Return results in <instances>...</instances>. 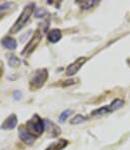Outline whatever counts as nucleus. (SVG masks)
<instances>
[{
    "instance_id": "obj_1",
    "label": "nucleus",
    "mask_w": 130,
    "mask_h": 150,
    "mask_svg": "<svg viewBox=\"0 0 130 150\" xmlns=\"http://www.w3.org/2000/svg\"><path fill=\"white\" fill-rule=\"evenodd\" d=\"M34 10H35V4L34 3L28 4V5L23 8V10L21 11V14H19L18 18H17V21L14 23V25H12V28H10V30H9L10 34H16V33H18L19 30L26 25V23L30 21L31 16H32L33 13H34Z\"/></svg>"
},
{
    "instance_id": "obj_2",
    "label": "nucleus",
    "mask_w": 130,
    "mask_h": 150,
    "mask_svg": "<svg viewBox=\"0 0 130 150\" xmlns=\"http://www.w3.org/2000/svg\"><path fill=\"white\" fill-rule=\"evenodd\" d=\"M25 128L33 137L37 138L43 134L44 130H45V123L38 115H35L31 120H28L26 122Z\"/></svg>"
},
{
    "instance_id": "obj_3",
    "label": "nucleus",
    "mask_w": 130,
    "mask_h": 150,
    "mask_svg": "<svg viewBox=\"0 0 130 150\" xmlns=\"http://www.w3.org/2000/svg\"><path fill=\"white\" fill-rule=\"evenodd\" d=\"M48 79V71L47 69H38L34 74H33L32 78L30 80V87L33 90H38L40 89Z\"/></svg>"
},
{
    "instance_id": "obj_4",
    "label": "nucleus",
    "mask_w": 130,
    "mask_h": 150,
    "mask_svg": "<svg viewBox=\"0 0 130 150\" xmlns=\"http://www.w3.org/2000/svg\"><path fill=\"white\" fill-rule=\"evenodd\" d=\"M123 105H124V100H121V98H116V100H114L109 105H105V107H102V108H100V109L94 110V111L92 112V117L105 116V115L109 114V112L117 111V110L123 107Z\"/></svg>"
},
{
    "instance_id": "obj_5",
    "label": "nucleus",
    "mask_w": 130,
    "mask_h": 150,
    "mask_svg": "<svg viewBox=\"0 0 130 150\" xmlns=\"http://www.w3.org/2000/svg\"><path fill=\"white\" fill-rule=\"evenodd\" d=\"M41 40H42V33H41V30L38 28V30L35 32V34L33 35V37L31 38V40L28 41V43L26 44V46L23 48V51L21 52V55L28 56V55H30L31 53L34 52L35 49L38 47V45L40 44V42H41Z\"/></svg>"
},
{
    "instance_id": "obj_6",
    "label": "nucleus",
    "mask_w": 130,
    "mask_h": 150,
    "mask_svg": "<svg viewBox=\"0 0 130 150\" xmlns=\"http://www.w3.org/2000/svg\"><path fill=\"white\" fill-rule=\"evenodd\" d=\"M87 61V57H79V58H77L73 63L69 64L68 67L66 68V71H65L66 75L67 76H73V75H75L81 69V67L85 65Z\"/></svg>"
},
{
    "instance_id": "obj_7",
    "label": "nucleus",
    "mask_w": 130,
    "mask_h": 150,
    "mask_svg": "<svg viewBox=\"0 0 130 150\" xmlns=\"http://www.w3.org/2000/svg\"><path fill=\"white\" fill-rule=\"evenodd\" d=\"M18 135H19V138L23 141L26 144H33L35 141V137H33L23 126H21L18 129Z\"/></svg>"
},
{
    "instance_id": "obj_8",
    "label": "nucleus",
    "mask_w": 130,
    "mask_h": 150,
    "mask_svg": "<svg viewBox=\"0 0 130 150\" xmlns=\"http://www.w3.org/2000/svg\"><path fill=\"white\" fill-rule=\"evenodd\" d=\"M16 124H17V117L15 116V115H10V116L3 122V124L1 126V129L11 130L13 128H15Z\"/></svg>"
},
{
    "instance_id": "obj_9",
    "label": "nucleus",
    "mask_w": 130,
    "mask_h": 150,
    "mask_svg": "<svg viewBox=\"0 0 130 150\" xmlns=\"http://www.w3.org/2000/svg\"><path fill=\"white\" fill-rule=\"evenodd\" d=\"M1 44L5 49L8 50H15L17 47V43L16 40L13 39L12 37H5L2 39Z\"/></svg>"
},
{
    "instance_id": "obj_10",
    "label": "nucleus",
    "mask_w": 130,
    "mask_h": 150,
    "mask_svg": "<svg viewBox=\"0 0 130 150\" xmlns=\"http://www.w3.org/2000/svg\"><path fill=\"white\" fill-rule=\"evenodd\" d=\"M61 38H62V34H61V30L59 28H53L48 33V40L53 44L59 42L61 40Z\"/></svg>"
},
{
    "instance_id": "obj_11",
    "label": "nucleus",
    "mask_w": 130,
    "mask_h": 150,
    "mask_svg": "<svg viewBox=\"0 0 130 150\" xmlns=\"http://www.w3.org/2000/svg\"><path fill=\"white\" fill-rule=\"evenodd\" d=\"M66 145H67V141L64 140V139H60V140H58L57 142L50 145L46 150H62Z\"/></svg>"
},
{
    "instance_id": "obj_12",
    "label": "nucleus",
    "mask_w": 130,
    "mask_h": 150,
    "mask_svg": "<svg viewBox=\"0 0 130 150\" xmlns=\"http://www.w3.org/2000/svg\"><path fill=\"white\" fill-rule=\"evenodd\" d=\"M96 3H97L96 0H85V1L79 2L80 7L83 8V9H90V8H92Z\"/></svg>"
},
{
    "instance_id": "obj_13",
    "label": "nucleus",
    "mask_w": 130,
    "mask_h": 150,
    "mask_svg": "<svg viewBox=\"0 0 130 150\" xmlns=\"http://www.w3.org/2000/svg\"><path fill=\"white\" fill-rule=\"evenodd\" d=\"M8 64L13 68L18 67V66L21 65V60H19L16 56H13L12 55V56H10L9 58H8Z\"/></svg>"
},
{
    "instance_id": "obj_14",
    "label": "nucleus",
    "mask_w": 130,
    "mask_h": 150,
    "mask_svg": "<svg viewBox=\"0 0 130 150\" xmlns=\"http://www.w3.org/2000/svg\"><path fill=\"white\" fill-rule=\"evenodd\" d=\"M87 119H89L87 117H85V116H82V115H76V116L71 120V124H74V125L80 124V123L85 122Z\"/></svg>"
},
{
    "instance_id": "obj_15",
    "label": "nucleus",
    "mask_w": 130,
    "mask_h": 150,
    "mask_svg": "<svg viewBox=\"0 0 130 150\" xmlns=\"http://www.w3.org/2000/svg\"><path fill=\"white\" fill-rule=\"evenodd\" d=\"M71 114H72L71 110H66V111H64L60 116H59V121H60V122H65V121L68 119V117H69Z\"/></svg>"
},
{
    "instance_id": "obj_16",
    "label": "nucleus",
    "mask_w": 130,
    "mask_h": 150,
    "mask_svg": "<svg viewBox=\"0 0 130 150\" xmlns=\"http://www.w3.org/2000/svg\"><path fill=\"white\" fill-rule=\"evenodd\" d=\"M13 4L12 3H4L2 4V5H0V11H2V10H5V9H8V8L10 7V6H12Z\"/></svg>"
},
{
    "instance_id": "obj_17",
    "label": "nucleus",
    "mask_w": 130,
    "mask_h": 150,
    "mask_svg": "<svg viewBox=\"0 0 130 150\" xmlns=\"http://www.w3.org/2000/svg\"><path fill=\"white\" fill-rule=\"evenodd\" d=\"M13 96L15 98V100H19L21 96V93L19 91H15L14 93H13Z\"/></svg>"
}]
</instances>
